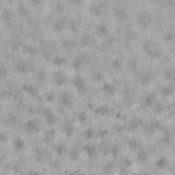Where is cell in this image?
Returning <instances> with one entry per match:
<instances>
[{"label":"cell","instance_id":"32","mask_svg":"<svg viewBox=\"0 0 175 175\" xmlns=\"http://www.w3.org/2000/svg\"><path fill=\"white\" fill-rule=\"evenodd\" d=\"M149 128H151V130H155V128H159V122H151V124H149Z\"/></svg>","mask_w":175,"mask_h":175},{"label":"cell","instance_id":"13","mask_svg":"<svg viewBox=\"0 0 175 175\" xmlns=\"http://www.w3.org/2000/svg\"><path fill=\"white\" fill-rule=\"evenodd\" d=\"M79 43H81V45H92V43H94V41H92V37H90V35H83Z\"/></svg>","mask_w":175,"mask_h":175},{"label":"cell","instance_id":"28","mask_svg":"<svg viewBox=\"0 0 175 175\" xmlns=\"http://www.w3.org/2000/svg\"><path fill=\"white\" fill-rule=\"evenodd\" d=\"M35 75H37V79H45V73H43V69H39Z\"/></svg>","mask_w":175,"mask_h":175},{"label":"cell","instance_id":"8","mask_svg":"<svg viewBox=\"0 0 175 175\" xmlns=\"http://www.w3.org/2000/svg\"><path fill=\"white\" fill-rule=\"evenodd\" d=\"M73 85L77 88V90H83V85H85V83H83V79H81L79 75H75V77H73Z\"/></svg>","mask_w":175,"mask_h":175},{"label":"cell","instance_id":"21","mask_svg":"<svg viewBox=\"0 0 175 175\" xmlns=\"http://www.w3.org/2000/svg\"><path fill=\"white\" fill-rule=\"evenodd\" d=\"M151 77H153L151 73H143V75H141V81H143V83H149V81H151Z\"/></svg>","mask_w":175,"mask_h":175},{"label":"cell","instance_id":"4","mask_svg":"<svg viewBox=\"0 0 175 175\" xmlns=\"http://www.w3.org/2000/svg\"><path fill=\"white\" fill-rule=\"evenodd\" d=\"M53 81H55V83H59V85H63L65 81H67V77H65V75L61 73V71H57V73L53 75Z\"/></svg>","mask_w":175,"mask_h":175},{"label":"cell","instance_id":"38","mask_svg":"<svg viewBox=\"0 0 175 175\" xmlns=\"http://www.w3.org/2000/svg\"><path fill=\"white\" fill-rule=\"evenodd\" d=\"M167 2H169V4H175V0H167Z\"/></svg>","mask_w":175,"mask_h":175},{"label":"cell","instance_id":"19","mask_svg":"<svg viewBox=\"0 0 175 175\" xmlns=\"http://www.w3.org/2000/svg\"><path fill=\"white\" fill-rule=\"evenodd\" d=\"M139 126H141V120H139V118H135L133 122L128 124V128H133V130H135V128H139Z\"/></svg>","mask_w":175,"mask_h":175},{"label":"cell","instance_id":"24","mask_svg":"<svg viewBox=\"0 0 175 175\" xmlns=\"http://www.w3.org/2000/svg\"><path fill=\"white\" fill-rule=\"evenodd\" d=\"M61 102H63L65 106H69V96H67V94H61Z\"/></svg>","mask_w":175,"mask_h":175},{"label":"cell","instance_id":"25","mask_svg":"<svg viewBox=\"0 0 175 175\" xmlns=\"http://www.w3.org/2000/svg\"><path fill=\"white\" fill-rule=\"evenodd\" d=\"M120 65H122V61H120V59H112V67H114V69H118Z\"/></svg>","mask_w":175,"mask_h":175},{"label":"cell","instance_id":"6","mask_svg":"<svg viewBox=\"0 0 175 175\" xmlns=\"http://www.w3.org/2000/svg\"><path fill=\"white\" fill-rule=\"evenodd\" d=\"M114 16H116L118 20H124V18H126V12H124V8H114Z\"/></svg>","mask_w":175,"mask_h":175},{"label":"cell","instance_id":"30","mask_svg":"<svg viewBox=\"0 0 175 175\" xmlns=\"http://www.w3.org/2000/svg\"><path fill=\"white\" fill-rule=\"evenodd\" d=\"M53 8H55V10H57V12H63V4H61V2H57V4H55V6H53Z\"/></svg>","mask_w":175,"mask_h":175},{"label":"cell","instance_id":"5","mask_svg":"<svg viewBox=\"0 0 175 175\" xmlns=\"http://www.w3.org/2000/svg\"><path fill=\"white\" fill-rule=\"evenodd\" d=\"M2 20L6 25H12V12L10 10H2Z\"/></svg>","mask_w":175,"mask_h":175},{"label":"cell","instance_id":"10","mask_svg":"<svg viewBox=\"0 0 175 175\" xmlns=\"http://www.w3.org/2000/svg\"><path fill=\"white\" fill-rule=\"evenodd\" d=\"M43 116L47 118V122H53V120H55V114H53L51 110H47V108H45V110H43Z\"/></svg>","mask_w":175,"mask_h":175},{"label":"cell","instance_id":"40","mask_svg":"<svg viewBox=\"0 0 175 175\" xmlns=\"http://www.w3.org/2000/svg\"><path fill=\"white\" fill-rule=\"evenodd\" d=\"M173 18H175V14H173Z\"/></svg>","mask_w":175,"mask_h":175},{"label":"cell","instance_id":"33","mask_svg":"<svg viewBox=\"0 0 175 175\" xmlns=\"http://www.w3.org/2000/svg\"><path fill=\"white\" fill-rule=\"evenodd\" d=\"M53 139V130H49V133H47V137H45V141H51Z\"/></svg>","mask_w":175,"mask_h":175},{"label":"cell","instance_id":"3","mask_svg":"<svg viewBox=\"0 0 175 175\" xmlns=\"http://www.w3.org/2000/svg\"><path fill=\"white\" fill-rule=\"evenodd\" d=\"M25 130H29V133H35V130H39V124L35 120H27L25 122Z\"/></svg>","mask_w":175,"mask_h":175},{"label":"cell","instance_id":"12","mask_svg":"<svg viewBox=\"0 0 175 175\" xmlns=\"http://www.w3.org/2000/svg\"><path fill=\"white\" fill-rule=\"evenodd\" d=\"M16 12H18L20 16H29V10H27V6H23V4H18V8H16Z\"/></svg>","mask_w":175,"mask_h":175},{"label":"cell","instance_id":"15","mask_svg":"<svg viewBox=\"0 0 175 175\" xmlns=\"http://www.w3.org/2000/svg\"><path fill=\"white\" fill-rule=\"evenodd\" d=\"M102 90H104L106 94H114V85H112V83H104Z\"/></svg>","mask_w":175,"mask_h":175},{"label":"cell","instance_id":"11","mask_svg":"<svg viewBox=\"0 0 175 175\" xmlns=\"http://www.w3.org/2000/svg\"><path fill=\"white\" fill-rule=\"evenodd\" d=\"M12 147H14V149H25V141H23V139H14V141H12Z\"/></svg>","mask_w":175,"mask_h":175},{"label":"cell","instance_id":"36","mask_svg":"<svg viewBox=\"0 0 175 175\" xmlns=\"http://www.w3.org/2000/svg\"><path fill=\"white\" fill-rule=\"evenodd\" d=\"M4 137H6L4 133H0V141H4Z\"/></svg>","mask_w":175,"mask_h":175},{"label":"cell","instance_id":"16","mask_svg":"<svg viewBox=\"0 0 175 175\" xmlns=\"http://www.w3.org/2000/svg\"><path fill=\"white\" fill-rule=\"evenodd\" d=\"M29 2H31L33 6H37V8H43V4H45V0H29Z\"/></svg>","mask_w":175,"mask_h":175},{"label":"cell","instance_id":"1","mask_svg":"<svg viewBox=\"0 0 175 175\" xmlns=\"http://www.w3.org/2000/svg\"><path fill=\"white\" fill-rule=\"evenodd\" d=\"M137 23H139V27H149L153 23V16L149 12H139L137 14Z\"/></svg>","mask_w":175,"mask_h":175},{"label":"cell","instance_id":"26","mask_svg":"<svg viewBox=\"0 0 175 175\" xmlns=\"http://www.w3.org/2000/svg\"><path fill=\"white\" fill-rule=\"evenodd\" d=\"M151 104H155V98L147 96V98H145V106H151Z\"/></svg>","mask_w":175,"mask_h":175},{"label":"cell","instance_id":"9","mask_svg":"<svg viewBox=\"0 0 175 175\" xmlns=\"http://www.w3.org/2000/svg\"><path fill=\"white\" fill-rule=\"evenodd\" d=\"M23 88H25V92H27L29 96H35V94H37V92H35V85H33V83H25Z\"/></svg>","mask_w":175,"mask_h":175},{"label":"cell","instance_id":"23","mask_svg":"<svg viewBox=\"0 0 175 175\" xmlns=\"http://www.w3.org/2000/svg\"><path fill=\"white\" fill-rule=\"evenodd\" d=\"M53 63H55V65H63L65 59H63V57H53Z\"/></svg>","mask_w":175,"mask_h":175},{"label":"cell","instance_id":"27","mask_svg":"<svg viewBox=\"0 0 175 175\" xmlns=\"http://www.w3.org/2000/svg\"><path fill=\"white\" fill-rule=\"evenodd\" d=\"M63 130L69 135V133H73V126H71V124H65V126H63Z\"/></svg>","mask_w":175,"mask_h":175},{"label":"cell","instance_id":"20","mask_svg":"<svg viewBox=\"0 0 175 175\" xmlns=\"http://www.w3.org/2000/svg\"><path fill=\"white\" fill-rule=\"evenodd\" d=\"M85 153H88V155H96V147L94 145H88L85 147Z\"/></svg>","mask_w":175,"mask_h":175},{"label":"cell","instance_id":"7","mask_svg":"<svg viewBox=\"0 0 175 175\" xmlns=\"http://www.w3.org/2000/svg\"><path fill=\"white\" fill-rule=\"evenodd\" d=\"M27 69H29V65H27L25 61H18V63H16V71H18V73H25Z\"/></svg>","mask_w":175,"mask_h":175},{"label":"cell","instance_id":"29","mask_svg":"<svg viewBox=\"0 0 175 175\" xmlns=\"http://www.w3.org/2000/svg\"><path fill=\"white\" fill-rule=\"evenodd\" d=\"M83 137H85V139H92V137H94V130H85Z\"/></svg>","mask_w":175,"mask_h":175},{"label":"cell","instance_id":"22","mask_svg":"<svg viewBox=\"0 0 175 175\" xmlns=\"http://www.w3.org/2000/svg\"><path fill=\"white\" fill-rule=\"evenodd\" d=\"M161 94H173V85H163Z\"/></svg>","mask_w":175,"mask_h":175},{"label":"cell","instance_id":"17","mask_svg":"<svg viewBox=\"0 0 175 175\" xmlns=\"http://www.w3.org/2000/svg\"><path fill=\"white\" fill-rule=\"evenodd\" d=\"M98 35H108V27L106 25H98Z\"/></svg>","mask_w":175,"mask_h":175},{"label":"cell","instance_id":"2","mask_svg":"<svg viewBox=\"0 0 175 175\" xmlns=\"http://www.w3.org/2000/svg\"><path fill=\"white\" fill-rule=\"evenodd\" d=\"M90 12H92L94 16H100V14L104 12V4H102V2H98V4H94V6L90 8Z\"/></svg>","mask_w":175,"mask_h":175},{"label":"cell","instance_id":"35","mask_svg":"<svg viewBox=\"0 0 175 175\" xmlns=\"http://www.w3.org/2000/svg\"><path fill=\"white\" fill-rule=\"evenodd\" d=\"M29 175H39V171H29Z\"/></svg>","mask_w":175,"mask_h":175},{"label":"cell","instance_id":"14","mask_svg":"<svg viewBox=\"0 0 175 175\" xmlns=\"http://www.w3.org/2000/svg\"><path fill=\"white\" fill-rule=\"evenodd\" d=\"M63 29H65L63 20H57V23H53V31H57V33H59V31H63Z\"/></svg>","mask_w":175,"mask_h":175},{"label":"cell","instance_id":"34","mask_svg":"<svg viewBox=\"0 0 175 175\" xmlns=\"http://www.w3.org/2000/svg\"><path fill=\"white\" fill-rule=\"evenodd\" d=\"M4 75H6V69H4V67H0V79H2Z\"/></svg>","mask_w":175,"mask_h":175},{"label":"cell","instance_id":"31","mask_svg":"<svg viewBox=\"0 0 175 175\" xmlns=\"http://www.w3.org/2000/svg\"><path fill=\"white\" fill-rule=\"evenodd\" d=\"M25 51H27V53H29V55H33V53H35V51H37V49H35V47H25Z\"/></svg>","mask_w":175,"mask_h":175},{"label":"cell","instance_id":"39","mask_svg":"<svg viewBox=\"0 0 175 175\" xmlns=\"http://www.w3.org/2000/svg\"><path fill=\"white\" fill-rule=\"evenodd\" d=\"M153 2H161V0H153Z\"/></svg>","mask_w":175,"mask_h":175},{"label":"cell","instance_id":"37","mask_svg":"<svg viewBox=\"0 0 175 175\" xmlns=\"http://www.w3.org/2000/svg\"><path fill=\"white\" fill-rule=\"evenodd\" d=\"M73 2H75V4H81V2H83V0H73Z\"/></svg>","mask_w":175,"mask_h":175},{"label":"cell","instance_id":"18","mask_svg":"<svg viewBox=\"0 0 175 175\" xmlns=\"http://www.w3.org/2000/svg\"><path fill=\"white\" fill-rule=\"evenodd\" d=\"M163 39H165V41H173V39H175V33H173V31H167V33L163 35Z\"/></svg>","mask_w":175,"mask_h":175}]
</instances>
